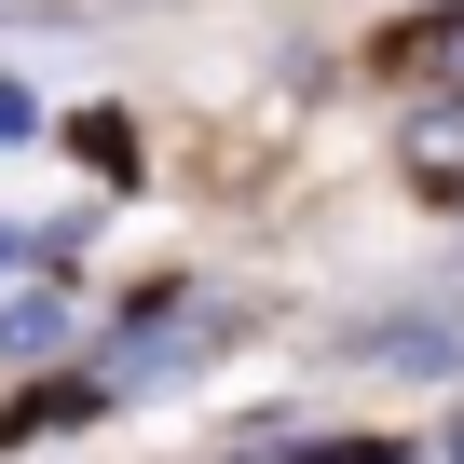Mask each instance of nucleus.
<instances>
[{
	"label": "nucleus",
	"mask_w": 464,
	"mask_h": 464,
	"mask_svg": "<svg viewBox=\"0 0 464 464\" xmlns=\"http://www.w3.org/2000/svg\"><path fill=\"white\" fill-rule=\"evenodd\" d=\"M382 369H464V328H369Z\"/></svg>",
	"instance_id": "f257e3e1"
}]
</instances>
